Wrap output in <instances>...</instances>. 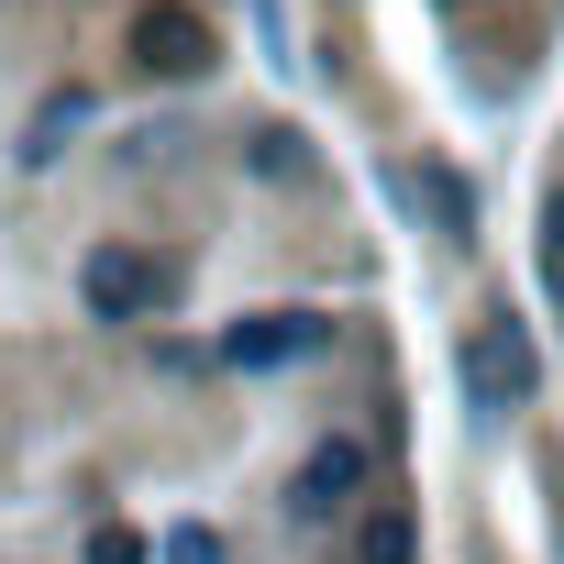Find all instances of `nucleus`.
Wrapping results in <instances>:
<instances>
[{"label": "nucleus", "mask_w": 564, "mask_h": 564, "mask_svg": "<svg viewBox=\"0 0 564 564\" xmlns=\"http://www.w3.org/2000/svg\"><path fill=\"white\" fill-rule=\"evenodd\" d=\"M89 564H144V542H133V531H100V542H89Z\"/></svg>", "instance_id": "obj_11"}, {"label": "nucleus", "mask_w": 564, "mask_h": 564, "mask_svg": "<svg viewBox=\"0 0 564 564\" xmlns=\"http://www.w3.org/2000/svg\"><path fill=\"white\" fill-rule=\"evenodd\" d=\"M355 487H366V443L333 432V443L300 465V498H289V509H300V520H333V509H355Z\"/></svg>", "instance_id": "obj_4"}, {"label": "nucleus", "mask_w": 564, "mask_h": 564, "mask_svg": "<svg viewBox=\"0 0 564 564\" xmlns=\"http://www.w3.org/2000/svg\"><path fill=\"white\" fill-rule=\"evenodd\" d=\"M410 188L432 199V221H443V232H476V199H465V177H454V166H421Z\"/></svg>", "instance_id": "obj_6"}, {"label": "nucleus", "mask_w": 564, "mask_h": 564, "mask_svg": "<svg viewBox=\"0 0 564 564\" xmlns=\"http://www.w3.org/2000/svg\"><path fill=\"white\" fill-rule=\"evenodd\" d=\"M144 67H166V78H199V67H210V34H199V12H144Z\"/></svg>", "instance_id": "obj_5"}, {"label": "nucleus", "mask_w": 564, "mask_h": 564, "mask_svg": "<svg viewBox=\"0 0 564 564\" xmlns=\"http://www.w3.org/2000/svg\"><path fill=\"white\" fill-rule=\"evenodd\" d=\"M322 344H333L322 311H265V322H232V333H221V366H300V355H322Z\"/></svg>", "instance_id": "obj_2"}, {"label": "nucleus", "mask_w": 564, "mask_h": 564, "mask_svg": "<svg viewBox=\"0 0 564 564\" xmlns=\"http://www.w3.org/2000/svg\"><path fill=\"white\" fill-rule=\"evenodd\" d=\"M155 564H221V542H210V531H199V520H177V531H166V542H155Z\"/></svg>", "instance_id": "obj_9"}, {"label": "nucleus", "mask_w": 564, "mask_h": 564, "mask_svg": "<svg viewBox=\"0 0 564 564\" xmlns=\"http://www.w3.org/2000/svg\"><path fill=\"white\" fill-rule=\"evenodd\" d=\"M78 122H89V100H78V89H67V100H45V111H34V144H23V155H56V144L78 133Z\"/></svg>", "instance_id": "obj_8"}, {"label": "nucleus", "mask_w": 564, "mask_h": 564, "mask_svg": "<svg viewBox=\"0 0 564 564\" xmlns=\"http://www.w3.org/2000/svg\"><path fill=\"white\" fill-rule=\"evenodd\" d=\"M78 289H89L100 322H144V311H155V265H144L133 243H100V254L78 265Z\"/></svg>", "instance_id": "obj_3"}, {"label": "nucleus", "mask_w": 564, "mask_h": 564, "mask_svg": "<svg viewBox=\"0 0 564 564\" xmlns=\"http://www.w3.org/2000/svg\"><path fill=\"white\" fill-rule=\"evenodd\" d=\"M531 377H542V355H531L520 322H487V333L465 344V399H476V410H520Z\"/></svg>", "instance_id": "obj_1"}, {"label": "nucleus", "mask_w": 564, "mask_h": 564, "mask_svg": "<svg viewBox=\"0 0 564 564\" xmlns=\"http://www.w3.org/2000/svg\"><path fill=\"white\" fill-rule=\"evenodd\" d=\"M542 289L564 300V199H553V232H542Z\"/></svg>", "instance_id": "obj_10"}, {"label": "nucleus", "mask_w": 564, "mask_h": 564, "mask_svg": "<svg viewBox=\"0 0 564 564\" xmlns=\"http://www.w3.org/2000/svg\"><path fill=\"white\" fill-rule=\"evenodd\" d=\"M366 564H421V520L410 509H377L366 520Z\"/></svg>", "instance_id": "obj_7"}]
</instances>
